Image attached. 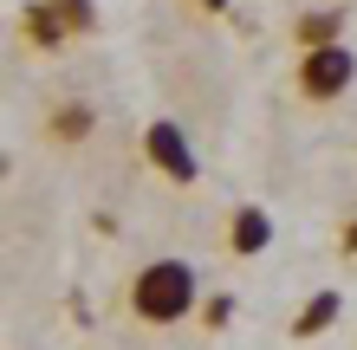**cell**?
<instances>
[{"instance_id": "cell-1", "label": "cell", "mask_w": 357, "mask_h": 350, "mask_svg": "<svg viewBox=\"0 0 357 350\" xmlns=\"http://www.w3.org/2000/svg\"><path fill=\"white\" fill-rule=\"evenodd\" d=\"M195 292H202V279H195L188 260H150L130 279V318H143V324H182L188 312H195Z\"/></svg>"}, {"instance_id": "cell-2", "label": "cell", "mask_w": 357, "mask_h": 350, "mask_svg": "<svg viewBox=\"0 0 357 350\" xmlns=\"http://www.w3.org/2000/svg\"><path fill=\"white\" fill-rule=\"evenodd\" d=\"M351 78H357V58H351L344 46H312V52H299L292 85H299L305 104H331V97L351 91Z\"/></svg>"}, {"instance_id": "cell-3", "label": "cell", "mask_w": 357, "mask_h": 350, "mask_svg": "<svg viewBox=\"0 0 357 350\" xmlns=\"http://www.w3.org/2000/svg\"><path fill=\"white\" fill-rule=\"evenodd\" d=\"M85 26H91V0H33V7H20V33L33 46H66Z\"/></svg>"}, {"instance_id": "cell-4", "label": "cell", "mask_w": 357, "mask_h": 350, "mask_svg": "<svg viewBox=\"0 0 357 350\" xmlns=\"http://www.w3.org/2000/svg\"><path fill=\"white\" fill-rule=\"evenodd\" d=\"M143 156H150L169 182H182V189L202 175L195 169V150H188V136H182V123H169V117H156L150 130H143Z\"/></svg>"}, {"instance_id": "cell-5", "label": "cell", "mask_w": 357, "mask_h": 350, "mask_svg": "<svg viewBox=\"0 0 357 350\" xmlns=\"http://www.w3.org/2000/svg\"><path fill=\"white\" fill-rule=\"evenodd\" d=\"M338 318H344V292H338V285H325V292H312L305 312L292 318V337H325Z\"/></svg>"}, {"instance_id": "cell-6", "label": "cell", "mask_w": 357, "mask_h": 350, "mask_svg": "<svg viewBox=\"0 0 357 350\" xmlns=\"http://www.w3.org/2000/svg\"><path fill=\"white\" fill-rule=\"evenodd\" d=\"M266 240H273V221H266L260 201L234 208V221H227V246H234V253H266Z\"/></svg>"}, {"instance_id": "cell-7", "label": "cell", "mask_w": 357, "mask_h": 350, "mask_svg": "<svg viewBox=\"0 0 357 350\" xmlns=\"http://www.w3.org/2000/svg\"><path fill=\"white\" fill-rule=\"evenodd\" d=\"M292 39H299V52H312V46H344V13L312 7V13L292 19Z\"/></svg>"}, {"instance_id": "cell-8", "label": "cell", "mask_w": 357, "mask_h": 350, "mask_svg": "<svg viewBox=\"0 0 357 350\" xmlns=\"http://www.w3.org/2000/svg\"><path fill=\"white\" fill-rule=\"evenodd\" d=\"M46 136L52 143H85L91 136V104H59L52 123H46Z\"/></svg>"}, {"instance_id": "cell-9", "label": "cell", "mask_w": 357, "mask_h": 350, "mask_svg": "<svg viewBox=\"0 0 357 350\" xmlns=\"http://www.w3.org/2000/svg\"><path fill=\"white\" fill-rule=\"evenodd\" d=\"M227 318H234V299H208V312H202V324H208V331H221Z\"/></svg>"}, {"instance_id": "cell-10", "label": "cell", "mask_w": 357, "mask_h": 350, "mask_svg": "<svg viewBox=\"0 0 357 350\" xmlns=\"http://www.w3.org/2000/svg\"><path fill=\"white\" fill-rule=\"evenodd\" d=\"M338 253H351V260H357V221H351V228L338 234Z\"/></svg>"}, {"instance_id": "cell-11", "label": "cell", "mask_w": 357, "mask_h": 350, "mask_svg": "<svg viewBox=\"0 0 357 350\" xmlns=\"http://www.w3.org/2000/svg\"><path fill=\"white\" fill-rule=\"evenodd\" d=\"M195 7H202V13H227L234 0H195Z\"/></svg>"}]
</instances>
